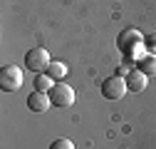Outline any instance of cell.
Segmentation results:
<instances>
[{
	"instance_id": "obj_1",
	"label": "cell",
	"mask_w": 156,
	"mask_h": 149,
	"mask_svg": "<svg viewBox=\"0 0 156 149\" xmlns=\"http://www.w3.org/2000/svg\"><path fill=\"white\" fill-rule=\"evenodd\" d=\"M116 47L124 55L126 62H139L144 55H146V45H144V35L136 30V27H126L119 32L116 37Z\"/></svg>"
},
{
	"instance_id": "obj_2",
	"label": "cell",
	"mask_w": 156,
	"mask_h": 149,
	"mask_svg": "<svg viewBox=\"0 0 156 149\" xmlns=\"http://www.w3.org/2000/svg\"><path fill=\"white\" fill-rule=\"evenodd\" d=\"M23 87V70L17 65L0 67V89L3 92H17Z\"/></svg>"
},
{
	"instance_id": "obj_3",
	"label": "cell",
	"mask_w": 156,
	"mask_h": 149,
	"mask_svg": "<svg viewBox=\"0 0 156 149\" xmlns=\"http://www.w3.org/2000/svg\"><path fill=\"white\" fill-rule=\"evenodd\" d=\"M50 62H52V57H50V52H47L45 47H32V50L25 55V67H27L30 72H35V74H42V72L50 67Z\"/></svg>"
},
{
	"instance_id": "obj_4",
	"label": "cell",
	"mask_w": 156,
	"mask_h": 149,
	"mask_svg": "<svg viewBox=\"0 0 156 149\" xmlns=\"http://www.w3.org/2000/svg\"><path fill=\"white\" fill-rule=\"evenodd\" d=\"M126 92H129V87H126L124 74H112V77H107L102 82V95L107 100H122Z\"/></svg>"
},
{
	"instance_id": "obj_5",
	"label": "cell",
	"mask_w": 156,
	"mask_h": 149,
	"mask_svg": "<svg viewBox=\"0 0 156 149\" xmlns=\"http://www.w3.org/2000/svg\"><path fill=\"white\" fill-rule=\"evenodd\" d=\"M47 95H50V100H52L55 107H72L74 100H77L74 89L69 85H65V82H55V87L47 92Z\"/></svg>"
},
{
	"instance_id": "obj_6",
	"label": "cell",
	"mask_w": 156,
	"mask_h": 149,
	"mask_svg": "<svg viewBox=\"0 0 156 149\" xmlns=\"http://www.w3.org/2000/svg\"><path fill=\"white\" fill-rule=\"evenodd\" d=\"M50 104H52V100H50L47 92L32 89V95H27V109L35 112V114H45V112L50 109Z\"/></svg>"
},
{
	"instance_id": "obj_7",
	"label": "cell",
	"mask_w": 156,
	"mask_h": 149,
	"mask_svg": "<svg viewBox=\"0 0 156 149\" xmlns=\"http://www.w3.org/2000/svg\"><path fill=\"white\" fill-rule=\"evenodd\" d=\"M124 80H126V87H129V92H134V95L144 92V89H146V85H149V77H146V74H144L139 67L129 70V72L124 74Z\"/></svg>"
},
{
	"instance_id": "obj_8",
	"label": "cell",
	"mask_w": 156,
	"mask_h": 149,
	"mask_svg": "<svg viewBox=\"0 0 156 149\" xmlns=\"http://www.w3.org/2000/svg\"><path fill=\"white\" fill-rule=\"evenodd\" d=\"M45 74H50V77H52L55 82H62V80L67 77V65H65V62H57V60H52V62H50V67L45 70Z\"/></svg>"
},
{
	"instance_id": "obj_9",
	"label": "cell",
	"mask_w": 156,
	"mask_h": 149,
	"mask_svg": "<svg viewBox=\"0 0 156 149\" xmlns=\"http://www.w3.org/2000/svg\"><path fill=\"white\" fill-rule=\"evenodd\" d=\"M136 67H139V70L146 74V77H151V74L156 77V57H154V55H149V52H146L144 57L136 62Z\"/></svg>"
},
{
	"instance_id": "obj_10",
	"label": "cell",
	"mask_w": 156,
	"mask_h": 149,
	"mask_svg": "<svg viewBox=\"0 0 156 149\" xmlns=\"http://www.w3.org/2000/svg\"><path fill=\"white\" fill-rule=\"evenodd\" d=\"M52 87H55V80L50 77V74H45V72L42 74H35V89L37 92H50Z\"/></svg>"
},
{
	"instance_id": "obj_11",
	"label": "cell",
	"mask_w": 156,
	"mask_h": 149,
	"mask_svg": "<svg viewBox=\"0 0 156 149\" xmlns=\"http://www.w3.org/2000/svg\"><path fill=\"white\" fill-rule=\"evenodd\" d=\"M144 45H146V52L156 57V32H151V35L144 37Z\"/></svg>"
},
{
	"instance_id": "obj_12",
	"label": "cell",
	"mask_w": 156,
	"mask_h": 149,
	"mask_svg": "<svg viewBox=\"0 0 156 149\" xmlns=\"http://www.w3.org/2000/svg\"><path fill=\"white\" fill-rule=\"evenodd\" d=\"M50 149H74V144H72L69 139H65V137H60V139H55V142L50 144Z\"/></svg>"
}]
</instances>
